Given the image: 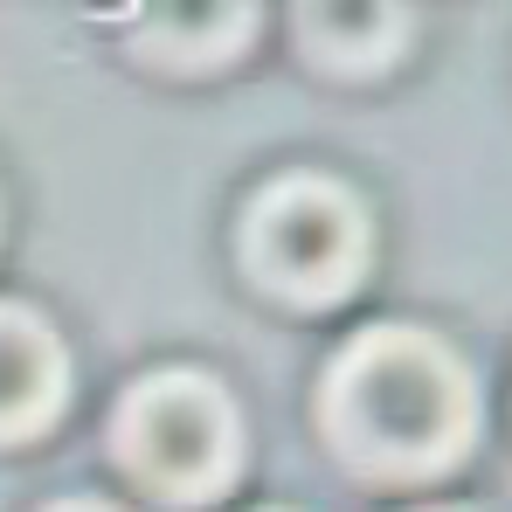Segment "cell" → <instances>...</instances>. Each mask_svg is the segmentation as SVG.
Returning <instances> with one entry per match:
<instances>
[{
    "label": "cell",
    "mask_w": 512,
    "mask_h": 512,
    "mask_svg": "<svg viewBox=\"0 0 512 512\" xmlns=\"http://www.w3.org/2000/svg\"><path fill=\"white\" fill-rule=\"evenodd\" d=\"M333 423L367 471H443L471 436V381L423 333H374L333 374Z\"/></svg>",
    "instance_id": "obj_1"
},
{
    "label": "cell",
    "mask_w": 512,
    "mask_h": 512,
    "mask_svg": "<svg viewBox=\"0 0 512 512\" xmlns=\"http://www.w3.org/2000/svg\"><path fill=\"white\" fill-rule=\"evenodd\" d=\"M125 457L160 499H208L236 471V416L215 381L167 374L125 409Z\"/></svg>",
    "instance_id": "obj_2"
},
{
    "label": "cell",
    "mask_w": 512,
    "mask_h": 512,
    "mask_svg": "<svg viewBox=\"0 0 512 512\" xmlns=\"http://www.w3.org/2000/svg\"><path fill=\"white\" fill-rule=\"evenodd\" d=\"M250 256L284 298H340L367 263V222L340 187L284 180L256 208Z\"/></svg>",
    "instance_id": "obj_3"
},
{
    "label": "cell",
    "mask_w": 512,
    "mask_h": 512,
    "mask_svg": "<svg viewBox=\"0 0 512 512\" xmlns=\"http://www.w3.org/2000/svg\"><path fill=\"white\" fill-rule=\"evenodd\" d=\"M63 402V346L28 312H0V436L35 429Z\"/></svg>",
    "instance_id": "obj_4"
},
{
    "label": "cell",
    "mask_w": 512,
    "mask_h": 512,
    "mask_svg": "<svg viewBox=\"0 0 512 512\" xmlns=\"http://www.w3.org/2000/svg\"><path fill=\"white\" fill-rule=\"evenodd\" d=\"M395 28H402L395 7H319V14L305 21V35H312L319 49H333L340 63H374V56L395 42Z\"/></svg>",
    "instance_id": "obj_5"
},
{
    "label": "cell",
    "mask_w": 512,
    "mask_h": 512,
    "mask_svg": "<svg viewBox=\"0 0 512 512\" xmlns=\"http://www.w3.org/2000/svg\"><path fill=\"white\" fill-rule=\"evenodd\" d=\"M250 28V7H167L160 21H153V35L180 49V56H215V49H229L236 35Z\"/></svg>",
    "instance_id": "obj_6"
},
{
    "label": "cell",
    "mask_w": 512,
    "mask_h": 512,
    "mask_svg": "<svg viewBox=\"0 0 512 512\" xmlns=\"http://www.w3.org/2000/svg\"><path fill=\"white\" fill-rule=\"evenodd\" d=\"M63 512H104V506H63Z\"/></svg>",
    "instance_id": "obj_7"
}]
</instances>
